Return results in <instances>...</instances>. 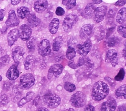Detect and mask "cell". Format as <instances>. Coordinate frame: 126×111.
<instances>
[{
  "label": "cell",
  "instance_id": "27",
  "mask_svg": "<svg viewBox=\"0 0 126 111\" xmlns=\"http://www.w3.org/2000/svg\"><path fill=\"white\" fill-rule=\"evenodd\" d=\"M115 95L118 99H126V84L122 85L117 89Z\"/></svg>",
  "mask_w": 126,
  "mask_h": 111
},
{
  "label": "cell",
  "instance_id": "18",
  "mask_svg": "<svg viewBox=\"0 0 126 111\" xmlns=\"http://www.w3.org/2000/svg\"><path fill=\"white\" fill-rule=\"evenodd\" d=\"M95 7L92 3L88 4L82 13V16L86 19H90L94 16Z\"/></svg>",
  "mask_w": 126,
  "mask_h": 111
},
{
  "label": "cell",
  "instance_id": "50",
  "mask_svg": "<svg viewBox=\"0 0 126 111\" xmlns=\"http://www.w3.org/2000/svg\"><path fill=\"white\" fill-rule=\"evenodd\" d=\"M92 2L94 4H100L102 2V0H92Z\"/></svg>",
  "mask_w": 126,
  "mask_h": 111
},
{
  "label": "cell",
  "instance_id": "51",
  "mask_svg": "<svg viewBox=\"0 0 126 111\" xmlns=\"http://www.w3.org/2000/svg\"><path fill=\"white\" fill-rule=\"evenodd\" d=\"M36 111H49L47 108H46L45 107H41L38 109V110Z\"/></svg>",
  "mask_w": 126,
  "mask_h": 111
},
{
  "label": "cell",
  "instance_id": "30",
  "mask_svg": "<svg viewBox=\"0 0 126 111\" xmlns=\"http://www.w3.org/2000/svg\"><path fill=\"white\" fill-rule=\"evenodd\" d=\"M36 40L33 37H30L26 41V46L30 52H33L36 47Z\"/></svg>",
  "mask_w": 126,
  "mask_h": 111
},
{
  "label": "cell",
  "instance_id": "2",
  "mask_svg": "<svg viewBox=\"0 0 126 111\" xmlns=\"http://www.w3.org/2000/svg\"><path fill=\"white\" fill-rule=\"evenodd\" d=\"M44 104L50 109H55L58 107L61 104V99L57 94L47 93L43 97Z\"/></svg>",
  "mask_w": 126,
  "mask_h": 111
},
{
  "label": "cell",
  "instance_id": "3",
  "mask_svg": "<svg viewBox=\"0 0 126 111\" xmlns=\"http://www.w3.org/2000/svg\"><path fill=\"white\" fill-rule=\"evenodd\" d=\"M35 83V79L32 74H26L20 78L19 87L22 89L27 90L32 87Z\"/></svg>",
  "mask_w": 126,
  "mask_h": 111
},
{
  "label": "cell",
  "instance_id": "42",
  "mask_svg": "<svg viewBox=\"0 0 126 111\" xmlns=\"http://www.w3.org/2000/svg\"><path fill=\"white\" fill-rule=\"evenodd\" d=\"M126 4V0H118L115 3V6L118 7H122Z\"/></svg>",
  "mask_w": 126,
  "mask_h": 111
},
{
  "label": "cell",
  "instance_id": "16",
  "mask_svg": "<svg viewBox=\"0 0 126 111\" xmlns=\"http://www.w3.org/2000/svg\"><path fill=\"white\" fill-rule=\"evenodd\" d=\"M19 37V31L18 29H13L10 30L8 33L7 40L9 46H12Z\"/></svg>",
  "mask_w": 126,
  "mask_h": 111
},
{
  "label": "cell",
  "instance_id": "19",
  "mask_svg": "<svg viewBox=\"0 0 126 111\" xmlns=\"http://www.w3.org/2000/svg\"><path fill=\"white\" fill-rule=\"evenodd\" d=\"M63 66L60 64H55L51 65L48 69V74L50 75H53L54 77H58L62 73Z\"/></svg>",
  "mask_w": 126,
  "mask_h": 111
},
{
  "label": "cell",
  "instance_id": "21",
  "mask_svg": "<svg viewBox=\"0 0 126 111\" xmlns=\"http://www.w3.org/2000/svg\"><path fill=\"white\" fill-rule=\"evenodd\" d=\"M27 22L28 25L31 28H35L39 26L40 25V20L37 18L35 14H31L27 18Z\"/></svg>",
  "mask_w": 126,
  "mask_h": 111
},
{
  "label": "cell",
  "instance_id": "23",
  "mask_svg": "<svg viewBox=\"0 0 126 111\" xmlns=\"http://www.w3.org/2000/svg\"><path fill=\"white\" fill-rule=\"evenodd\" d=\"M36 62V58L33 55H28L25 58L23 64L26 70H29L32 67Z\"/></svg>",
  "mask_w": 126,
  "mask_h": 111
},
{
  "label": "cell",
  "instance_id": "13",
  "mask_svg": "<svg viewBox=\"0 0 126 111\" xmlns=\"http://www.w3.org/2000/svg\"><path fill=\"white\" fill-rule=\"evenodd\" d=\"M117 102L113 98H110L107 101L102 104L101 111H115L117 108Z\"/></svg>",
  "mask_w": 126,
  "mask_h": 111
},
{
  "label": "cell",
  "instance_id": "31",
  "mask_svg": "<svg viewBox=\"0 0 126 111\" xmlns=\"http://www.w3.org/2000/svg\"><path fill=\"white\" fill-rule=\"evenodd\" d=\"M76 51L74 48L71 46H69L66 51V57L68 60L74 59L76 56Z\"/></svg>",
  "mask_w": 126,
  "mask_h": 111
},
{
  "label": "cell",
  "instance_id": "22",
  "mask_svg": "<svg viewBox=\"0 0 126 111\" xmlns=\"http://www.w3.org/2000/svg\"><path fill=\"white\" fill-rule=\"evenodd\" d=\"M34 96V92L30 91L27 93L25 96L23 97L21 99H20L18 102V107L19 108H22L26 104L30 102L31 100L32 99L33 96Z\"/></svg>",
  "mask_w": 126,
  "mask_h": 111
},
{
  "label": "cell",
  "instance_id": "25",
  "mask_svg": "<svg viewBox=\"0 0 126 111\" xmlns=\"http://www.w3.org/2000/svg\"><path fill=\"white\" fill-rule=\"evenodd\" d=\"M17 15L21 19H24L27 18L30 14L29 9L26 7H21L17 9Z\"/></svg>",
  "mask_w": 126,
  "mask_h": 111
},
{
  "label": "cell",
  "instance_id": "41",
  "mask_svg": "<svg viewBox=\"0 0 126 111\" xmlns=\"http://www.w3.org/2000/svg\"><path fill=\"white\" fill-rule=\"evenodd\" d=\"M68 65L69 67H70L71 68H73V69H76L77 68H78L77 64L75 63L74 59L69 60Z\"/></svg>",
  "mask_w": 126,
  "mask_h": 111
},
{
  "label": "cell",
  "instance_id": "11",
  "mask_svg": "<svg viewBox=\"0 0 126 111\" xmlns=\"http://www.w3.org/2000/svg\"><path fill=\"white\" fill-rule=\"evenodd\" d=\"M20 23L19 18L16 15V13L13 10H11L9 12L8 17L5 24L9 27H14L17 26Z\"/></svg>",
  "mask_w": 126,
  "mask_h": 111
},
{
  "label": "cell",
  "instance_id": "35",
  "mask_svg": "<svg viewBox=\"0 0 126 111\" xmlns=\"http://www.w3.org/2000/svg\"><path fill=\"white\" fill-rule=\"evenodd\" d=\"M125 75V72L124 68H121L118 74L115 76L114 79L118 82H121L124 79Z\"/></svg>",
  "mask_w": 126,
  "mask_h": 111
},
{
  "label": "cell",
  "instance_id": "4",
  "mask_svg": "<svg viewBox=\"0 0 126 111\" xmlns=\"http://www.w3.org/2000/svg\"><path fill=\"white\" fill-rule=\"evenodd\" d=\"M71 105L75 108H82L86 103L85 95L81 92H77L73 94L70 98Z\"/></svg>",
  "mask_w": 126,
  "mask_h": 111
},
{
  "label": "cell",
  "instance_id": "57",
  "mask_svg": "<svg viewBox=\"0 0 126 111\" xmlns=\"http://www.w3.org/2000/svg\"><path fill=\"white\" fill-rule=\"evenodd\" d=\"M125 65H126V64H125Z\"/></svg>",
  "mask_w": 126,
  "mask_h": 111
},
{
  "label": "cell",
  "instance_id": "32",
  "mask_svg": "<svg viewBox=\"0 0 126 111\" xmlns=\"http://www.w3.org/2000/svg\"><path fill=\"white\" fill-rule=\"evenodd\" d=\"M62 4L65 5L68 10H70L76 6V0H63Z\"/></svg>",
  "mask_w": 126,
  "mask_h": 111
},
{
  "label": "cell",
  "instance_id": "26",
  "mask_svg": "<svg viewBox=\"0 0 126 111\" xmlns=\"http://www.w3.org/2000/svg\"><path fill=\"white\" fill-rule=\"evenodd\" d=\"M126 20V8H123L119 10L116 16L117 22L120 24H123Z\"/></svg>",
  "mask_w": 126,
  "mask_h": 111
},
{
  "label": "cell",
  "instance_id": "28",
  "mask_svg": "<svg viewBox=\"0 0 126 111\" xmlns=\"http://www.w3.org/2000/svg\"><path fill=\"white\" fill-rule=\"evenodd\" d=\"M83 65H86L89 68H92L93 67V64L91 62L90 59L85 56L80 57L77 63V67Z\"/></svg>",
  "mask_w": 126,
  "mask_h": 111
},
{
  "label": "cell",
  "instance_id": "9",
  "mask_svg": "<svg viewBox=\"0 0 126 111\" xmlns=\"http://www.w3.org/2000/svg\"><path fill=\"white\" fill-rule=\"evenodd\" d=\"M19 31V38L23 41H27L32 34V29L28 25L23 24L20 26Z\"/></svg>",
  "mask_w": 126,
  "mask_h": 111
},
{
  "label": "cell",
  "instance_id": "49",
  "mask_svg": "<svg viewBox=\"0 0 126 111\" xmlns=\"http://www.w3.org/2000/svg\"><path fill=\"white\" fill-rule=\"evenodd\" d=\"M113 11H112V10H110V11H109V13H108V17L109 18H110V17H113V16H114V13H113Z\"/></svg>",
  "mask_w": 126,
  "mask_h": 111
},
{
  "label": "cell",
  "instance_id": "44",
  "mask_svg": "<svg viewBox=\"0 0 126 111\" xmlns=\"http://www.w3.org/2000/svg\"><path fill=\"white\" fill-rule=\"evenodd\" d=\"M84 111H95V108L92 105H88L86 107Z\"/></svg>",
  "mask_w": 126,
  "mask_h": 111
},
{
  "label": "cell",
  "instance_id": "34",
  "mask_svg": "<svg viewBox=\"0 0 126 111\" xmlns=\"http://www.w3.org/2000/svg\"><path fill=\"white\" fill-rule=\"evenodd\" d=\"M64 87L66 90L70 93L74 92L76 89L75 85L69 82L65 83L64 86Z\"/></svg>",
  "mask_w": 126,
  "mask_h": 111
},
{
  "label": "cell",
  "instance_id": "53",
  "mask_svg": "<svg viewBox=\"0 0 126 111\" xmlns=\"http://www.w3.org/2000/svg\"><path fill=\"white\" fill-rule=\"evenodd\" d=\"M65 111H76L74 109H73L72 108H70V109L66 110Z\"/></svg>",
  "mask_w": 126,
  "mask_h": 111
},
{
  "label": "cell",
  "instance_id": "38",
  "mask_svg": "<svg viewBox=\"0 0 126 111\" xmlns=\"http://www.w3.org/2000/svg\"><path fill=\"white\" fill-rule=\"evenodd\" d=\"M0 61L3 64L7 65L10 62V58L8 55H5L0 58Z\"/></svg>",
  "mask_w": 126,
  "mask_h": 111
},
{
  "label": "cell",
  "instance_id": "1",
  "mask_svg": "<svg viewBox=\"0 0 126 111\" xmlns=\"http://www.w3.org/2000/svg\"><path fill=\"white\" fill-rule=\"evenodd\" d=\"M110 88L109 86L102 81H98L94 84L92 89L91 97L95 101H100L109 95Z\"/></svg>",
  "mask_w": 126,
  "mask_h": 111
},
{
  "label": "cell",
  "instance_id": "52",
  "mask_svg": "<svg viewBox=\"0 0 126 111\" xmlns=\"http://www.w3.org/2000/svg\"><path fill=\"white\" fill-rule=\"evenodd\" d=\"M3 51H4V50H3V48H2L1 46H0V55H1L3 53Z\"/></svg>",
  "mask_w": 126,
  "mask_h": 111
},
{
  "label": "cell",
  "instance_id": "14",
  "mask_svg": "<svg viewBox=\"0 0 126 111\" xmlns=\"http://www.w3.org/2000/svg\"><path fill=\"white\" fill-rule=\"evenodd\" d=\"M19 75L20 72L16 64H14L10 66L6 73L7 78L12 81L17 79Z\"/></svg>",
  "mask_w": 126,
  "mask_h": 111
},
{
  "label": "cell",
  "instance_id": "55",
  "mask_svg": "<svg viewBox=\"0 0 126 111\" xmlns=\"http://www.w3.org/2000/svg\"><path fill=\"white\" fill-rule=\"evenodd\" d=\"M3 111H8V110H4Z\"/></svg>",
  "mask_w": 126,
  "mask_h": 111
},
{
  "label": "cell",
  "instance_id": "39",
  "mask_svg": "<svg viewBox=\"0 0 126 111\" xmlns=\"http://www.w3.org/2000/svg\"><path fill=\"white\" fill-rule=\"evenodd\" d=\"M65 13L64 9L61 7H58L57 8L56 10V14L58 16H62Z\"/></svg>",
  "mask_w": 126,
  "mask_h": 111
},
{
  "label": "cell",
  "instance_id": "40",
  "mask_svg": "<svg viewBox=\"0 0 126 111\" xmlns=\"http://www.w3.org/2000/svg\"><path fill=\"white\" fill-rule=\"evenodd\" d=\"M12 83H10V82L7 81L5 82L4 83L3 86V89L5 91H8L10 89V88H11V86H12Z\"/></svg>",
  "mask_w": 126,
  "mask_h": 111
},
{
  "label": "cell",
  "instance_id": "17",
  "mask_svg": "<svg viewBox=\"0 0 126 111\" xmlns=\"http://www.w3.org/2000/svg\"><path fill=\"white\" fill-rule=\"evenodd\" d=\"M48 6V2L47 0H37L33 5V8L38 13H41L46 11Z\"/></svg>",
  "mask_w": 126,
  "mask_h": 111
},
{
  "label": "cell",
  "instance_id": "8",
  "mask_svg": "<svg viewBox=\"0 0 126 111\" xmlns=\"http://www.w3.org/2000/svg\"><path fill=\"white\" fill-rule=\"evenodd\" d=\"M25 54L24 49L21 46H15L12 50V57L15 63L19 64L22 61Z\"/></svg>",
  "mask_w": 126,
  "mask_h": 111
},
{
  "label": "cell",
  "instance_id": "37",
  "mask_svg": "<svg viewBox=\"0 0 126 111\" xmlns=\"http://www.w3.org/2000/svg\"><path fill=\"white\" fill-rule=\"evenodd\" d=\"M0 102L2 103V105H6L9 102V97L7 94H3L0 97Z\"/></svg>",
  "mask_w": 126,
  "mask_h": 111
},
{
  "label": "cell",
  "instance_id": "36",
  "mask_svg": "<svg viewBox=\"0 0 126 111\" xmlns=\"http://www.w3.org/2000/svg\"><path fill=\"white\" fill-rule=\"evenodd\" d=\"M118 32L119 33L125 38H126V25H121L118 27Z\"/></svg>",
  "mask_w": 126,
  "mask_h": 111
},
{
  "label": "cell",
  "instance_id": "20",
  "mask_svg": "<svg viewBox=\"0 0 126 111\" xmlns=\"http://www.w3.org/2000/svg\"><path fill=\"white\" fill-rule=\"evenodd\" d=\"M21 89H22L19 87V86H15L12 88V91L10 94V98L13 102H16L17 100L20 99V98L22 95Z\"/></svg>",
  "mask_w": 126,
  "mask_h": 111
},
{
  "label": "cell",
  "instance_id": "12",
  "mask_svg": "<svg viewBox=\"0 0 126 111\" xmlns=\"http://www.w3.org/2000/svg\"><path fill=\"white\" fill-rule=\"evenodd\" d=\"M107 9V7L106 6H102L95 9L94 11V20L96 22L100 23L103 21L106 15Z\"/></svg>",
  "mask_w": 126,
  "mask_h": 111
},
{
  "label": "cell",
  "instance_id": "56",
  "mask_svg": "<svg viewBox=\"0 0 126 111\" xmlns=\"http://www.w3.org/2000/svg\"><path fill=\"white\" fill-rule=\"evenodd\" d=\"M0 32H1V28H0Z\"/></svg>",
  "mask_w": 126,
  "mask_h": 111
},
{
  "label": "cell",
  "instance_id": "54",
  "mask_svg": "<svg viewBox=\"0 0 126 111\" xmlns=\"http://www.w3.org/2000/svg\"><path fill=\"white\" fill-rule=\"evenodd\" d=\"M2 80V77L1 75H0V82H1Z\"/></svg>",
  "mask_w": 126,
  "mask_h": 111
},
{
  "label": "cell",
  "instance_id": "46",
  "mask_svg": "<svg viewBox=\"0 0 126 111\" xmlns=\"http://www.w3.org/2000/svg\"><path fill=\"white\" fill-rule=\"evenodd\" d=\"M21 0H11V3L13 6H16L18 5Z\"/></svg>",
  "mask_w": 126,
  "mask_h": 111
},
{
  "label": "cell",
  "instance_id": "5",
  "mask_svg": "<svg viewBox=\"0 0 126 111\" xmlns=\"http://www.w3.org/2000/svg\"><path fill=\"white\" fill-rule=\"evenodd\" d=\"M78 21V17L76 15L70 14L66 16L63 23L64 31L66 32H69Z\"/></svg>",
  "mask_w": 126,
  "mask_h": 111
},
{
  "label": "cell",
  "instance_id": "10",
  "mask_svg": "<svg viewBox=\"0 0 126 111\" xmlns=\"http://www.w3.org/2000/svg\"><path fill=\"white\" fill-rule=\"evenodd\" d=\"M106 62L111 64L113 67H115L118 64V53L116 50L113 49L109 50L107 52Z\"/></svg>",
  "mask_w": 126,
  "mask_h": 111
},
{
  "label": "cell",
  "instance_id": "45",
  "mask_svg": "<svg viewBox=\"0 0 126 111\" xmlns=\"http://www.w3.org/2000/svg\"><path fill=\"white\" fill-rule=\"evenodd\" d=\"M117 111H126V105L123 104L120 106L118 108Z\"/></svg>",
  "mask_w": 126,
  "mask_h": 111
},
{
  "label": "cell",
  "instance_id": "7",
  "mask_svg": "<svg viewBox=\"0 0 126 111\" xmlns=\"http://www.w3.org/2000/svg\"><path fill=\"white\" fill-rule=\"evenodd\" d=\"M51 52L49 41L47 39H44L40 42L38 46V52L41 56L48 55Z\"/></svg>",
  "mask_w": 126,
  "mask_h": 111
},
{
  "label": "cell",
  "instance_id": "47",
  "mask_svg": "<svg viewBox=\"0 0 126 111\" xmlns=\"http://www.w3.org/2000/svg\"><path fill=\"white\" fill-rule=\"evenodd\" d=\"M115 29V28L114 27H113V28H110L109 29V30L108 31V32H107V37L110 36L112 32H113V31H114Z\"/></svg>",
  "mask_w": 126,
  "mask_h": 111
},
{
  "label": "cell",
  "instance_id": "6",
  "mask_svg": "<svg viewBox=\"0 0 126 111\" xmlns=\"http://www.w3.org/2000/svg\"><path fill=\"white\" fill-rule=\"evenodd\" d=\"M92 44L90 40H86L81 44H78L76 46V51L82 57L86 56L90 51Z\"/></svg>",
  "mask_w": 126,
  "mask_h": 111
},
{
  "label": "cell",
  "instance_id": "33",
  "mask_svg": "<svg viewBox=\"0 0 126 111\" xmlns=\"http://www.w3.org/2000/svg\"><path fill=\"white\" fill-rule=\"evenodd\" d=\"M119 43V39L116 37L110 38L107 42V45L109 47H112L117 45Z\"/></svg>",
  "mask_w": 126,
  "mask_h": 111
},
{
  "label": "cell",
  "instance_id": "29",
  "mask_svg": "<svg viewBox=\"0 0 126 111\" xmlns=\"http://www.w3.org/2000/svg\"><path fill=\"white\" fill-rule=\"evenodd\" d=\"M63 44V39L61 36L56 37L52 44V50L54 51H59Z\"/></svg>",
  "mask_w": 126,
  "mask_h": 111
},
{
  "label": "cell",
  "instance_id": "43",
  "mask_svg": "<svg viewBox=\"0 0 126 111\" xmlns=\"http://www.w3.org/2000/svg\"><path fill=\"white\" fill-rule=\"evenodd\" d=\"M5 17V10L4 9L0 10V22L2 21Z\"/></svg>",
  "mask_w": 126,
  "mask_h": 111
},
{
  "label": "cell",
  "instance_id": "15",
  "mask_svg": "<svg viewBox=\"0 0 126 111\" xmlns=\"http://www.w3.org/2000/svg\"><path fill=\"white\" fill-rule=\"evenodd\" d=\"M93 30V26L91 24H85L80 30V37L83 40H86L91 35Z\"/></svg>",
  "mask_w": 126,
  "mask_h": 111
},
{
  "label": "cell",
  "instance_id": "24",
  "mask_svg": "<svg viewBox=\"0 0 126 111\" xmlns=\"http://www.w3.org/2000/svg\"><path fill=\"white\" fill-rule=\"evenodd\" d=\"M60 22L58 18H54L49 24L48 30L50 33L52 34H56L59 27Z\"/></svg>",
  "mask_w": 126,
  "mask_h": 111
},
{
  "label": "cell",
  "instance_id": "48",
  "mask_svg": "<svg viewBox=\"0 0 126 111\" xmlns=\"http://www.w3.org/2000/svg\"><path fill=\"white\" fill-rule=\"evenodd\" d=\"M123 55L124 57L126 59V42L124 44V48L123 50Z\"/></svg>",
  "mask_w": 126,
  "mask_h": 111
}]
</instances>
